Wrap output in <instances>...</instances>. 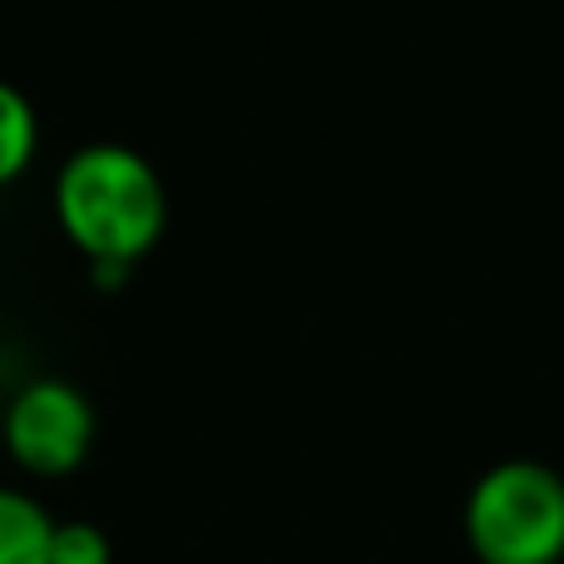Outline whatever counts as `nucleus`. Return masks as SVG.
<instances>
[{"label":"nucleus","mask_w":564,"mask_h":564,"mask_svg":"<svg viewBox=\"0 0 564 564\" xmlns=\"http://www.w3.org/2000/svg\"><path fill=\"white\" fill-rule=\"evenodd\" d=\"M0 431H6V451L20 470L59 480L75 476L95 446V406L69 381L40 377L10 397Z\"/></svg>","instance_id":"3"},{"label":"nucleus","mask_w":564,"mask_h":564,"mask_svg":"<svg viewBox=\"0 0 564 564\" xmlns=\"http://www.w3.org/2000/svg\"><path fill=\"white\" fill-rule=\"evenodd\" d=\"M466 540L480 564L564 560V476L540 460H500L470 486Z\"/></svg>","instance_id":"2"},{"label":"nucleus","mask_w":564,"mask_h":564,"mask_svg":"<svg viewBox=\"0 0 564 564\" xmlns=\"http://www.w3.org/2000/svg\"><path fill=\"white\" fill-rule=\"evenodd\" d=\"M115 545L99 525L89 520H55V540H50V564H109Z\"/></svg>","instance_id":"6"},{"label":"nucleus","mask_w":564,"mask_h":564,"mask_svg":"<svg viewBox=\"0 0 564 564\" xmlns=\"http://www.w3.org/2000/svg\"><path fill=\"white\" fill-rule=\"evenodd\" d=\"M35 149H40L35 105H30L10 79H0V188L15 184V178L25 174Z\"/></svg>","instance_id":"5"},{"label":"nucleus","mask_w":564,"mask_h":564,"mask_svg":"<svg viewBox=\"0 0 564 564\" xmlns=\"http://www.w3.org/2000/svg\"><path fill=\"white\" fill-rule=\"evenodd\" d=\"M55 224L69 248L89 258V268L115 263L134 268L169 224L164 178L144 154L124 144H85L55 174Z\"/></svg>","instance_id":"1"},{"label":"nucleus","mask_w":564,"mask_h":564,"mask_svg":"<svg viewBox=\"0 0 564 564\" xmlns=\"http://www.w3.org/2000/svg\"><path fill=\"white\" fill-rule=\"evenodd\" d=\"M55 520L35 496L0 486V564H50Z\"/></svg>","instance_id":"4"}]
</instances>
